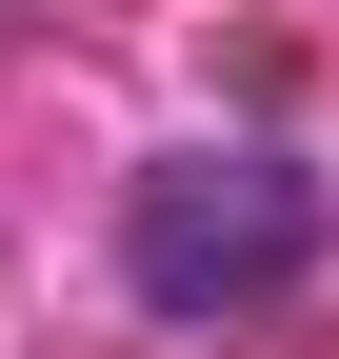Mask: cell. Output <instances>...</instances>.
Returning a JSON list of instances; mask_svg holds the SVG:
<instances>
[{
	"label": "cell",
	"instance_id": "1",
	"mask_svg": "<svg viewBox=\"0 0 339 359\" xmlns=\"http://www.w3.org/2000/svg\"><path fill=\"white\" fill-rule=\"evenodd\" d=\"M120 259H140L160 320H220V299H279L319 259V200H300V160H160L140 219H120Z\"/></svg>",
	"mask_w": 339,
	"mask_h": 359
}]
</instances>
